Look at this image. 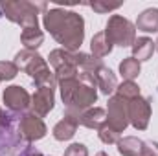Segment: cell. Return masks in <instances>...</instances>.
<instances>
[{
	"label": "cell",
	"mask_w": 158,
	"mask_h": 156,
	"mask_svg": "<svg viewBox=\"0 0 158 156\" xmlns=\"http://www.w3.org/2000/svg\"><path fill=\"white\" fill-rule=\"evenodd\" d=\"M44 28L66 51H77L85 39V20L76 11L53 7L44 13Z\"/></svg>",
	"instance_id": "cell-1"
},
{
	"label": "cell",
	"mask_w": 158,
	"mask_h": 156,
	"mask_svg": "<svg viewBox=\"0 0 158 156\" xmlns=\"http://www.w3.org/2000/svg\"><path fill=\"white\" fill-rule=\"evenodd\" d=\"M59 90L66 112L77 117L81 112L92 109L98 99V81L94 74L88 72H79L77 77L59 83Z\"/></svg>",
	"instance_id": "cell-2"
},
{
	"label": "cell",
	"mask_w": 158,
	"mask_h": 156,
	"mask_svg": "<svg viewBox=\"0 0 158 156\" xmlns=\"http://www.w3.org/2000/svg\"><path fill=\"white\" fill-rule=\"evenodd\" d=\"M0 9L6 18L19 24L22 30L39 28L37 15L46 9L44 2H28V0H4L0 2Z\"/></svg>",
	"instance_id": "cell-3"
},
{
	"label": "cell",
	"mask_w": 158,
	"mask_h": 156,
	"mask_svg": "<svg viewBox=\"0 0 158 156\" xmlns=\"http://www.w3.org/2000/svg\"><path fill=\"white\" fill-rule=\"evenodd\" d=\"M105 35L112 42V46L116 44L119 48H127L136 40V26L121 15H112L105 26Z\"/></svg>",
	"instance_id": "cell-4"
},
{
	"label": "cell",
	"mask_w": 158,
	"mask_h": 156,
	"mask_svg": "<svg viewBox=\"0 0 158 156\" xmlns=\"http://www.w3.org/2000/svg\"><path fill=\"white\" fill-rule=\"evenodd\" d=\"M107 123L114 130L123 132L129 125V101L121 99L119 96H112L107 107Z\"/></svg>",
	"instance_id": "cell-5"
},
{
	"label": "cell",
	"mask_w": 158,
	"mask_h": 156,
	"mask_svg": "<svg viewBox=\"0 0 158 156\" xmlns=\"http://www.w3.org/2000/svg\"><path fill=\"white\" fill-rule=\"evenodd\" d=\"M151 119V101L147 97L138 96L136 99L129 101V123L136 130H145Z\"/></svg>",
	"instance_id": "cell-6"
},
{
	"label": "cell",
	"mask_w": 158,
	"mask_h": 156,
	"mask_svg": "<svg viewBox=\"0 0 158 156\" xmlns=\"http://www.w3.org/2000/svg\"><path fill=\"white\" fill-rule=\"evenodd\" d=\"M2 99L6 103V107L9 110H13L15 114H20V112H26L30 107H31V97L30 94L26 92V88L19 86V84H11L4 90L2 94Z\"/></svg>",
	"instance_id": "cell-7"
},
{
	"label": "cell",
	"mask_w": 158,
	"mask_h": 156,
	"mask_svg": "<svg viewBox=\"0 0 158 156\" xmlns=\"http://www.w3.org/2000/svg\"><path fill=\"white\" fill-rule=\"evenodd\" d=\"M19 132H20V136L28 143H31V142H37L40 138H44L48 130H46L44 121L39 116H35V114H24V116L20 117V121H19Z\"/></svg>",
	"instance_id": "cell-8"
},
{
	"label": "cell",
	"mask_w": 158,
	"mask_h": 156,
	"mask_svg": "<svg viewBox=\"0 0 158 156\" xmlns=\"http://www.w3.org/2000/svg\"><path fill=\"white\" fill-rule=\"evenodd\" d=\"M13 63L17 64L19 70L26 72L31 79L35 77L42 68L48 66L46 61L40 57L37 51H33V50H22V51H19V53L15 55V61H13Z\"/></svg>",
	"instance_id": "cell-9"
},
{
	"label": "cell",
	"mask_w": 158,
	"mask_h": 156,
	"mask_svg": "<svg viewBox=\"0 0 158 156\" xmlns=\"http://www.w3.org/2000/svg\"><path fill=\"white\" fill-rule=\"evenodd\" d=\"M55 103V90L53 88H37L35 94L31 96V109L33 114L39 117H44L50 114Z\"/></svg>",
	"instance_id": "cell-10"
},
{
	"label": "cell",
	"mask_w": 158,
	"mask_h": 156,
	"mask_svg": "<svg viewBox=\"0 0 158 156\" xmlns=\"http://www.w3.org/2000/svg\"><path fill=\"white\" fill-rule=\"evenodd\" d=\"M79 127V117L74 114H64V117L53 127V138L57 142H66V140H72L76 130Z\"/></svg>",
	"instance_id": "cell-11"
},
{
	"label": "cell",
	"mask_w": 158,
	"mask_h": 156,
	"mask_svg": "<svg viewBox=\"0 0 158 156\" xmlns=\"http://www.w3.org/2000/svg\"><path fill=\"white\" fill-rule=\"evenodd\" d=\"M94 76H96L98 88L101 90V94L110 96L112 92H116V88H118V79H116V74H114L110 68H107V66L101 64V66L94 72Z\"/></svg>",
	"instance_id": "cell-12"
},
{
	"label": "cell",
	"mask_w": 158,
	"mask_h": 156,
	"mask_svg": "<svg viewBox=\"0 0 158 156\" xmlns=\"http://www.w3.org/2000/svg\"><path fill=\"white\" fill-rule=\"evenodd\" d=\"M105 123H107V112L103 109H99V107H92V109L79 114V125H83L86 129L99 130Z\"/></svg>",
	"instance_id": "cell-13"
},
{
	"label": "cell",
	"mask_w": 158,
	"mask_h": 156,
	"mask_svg": "<svg viewBox=\"0 0 158 156\" xmlns=\"http://www.w3.org/2000/svg\"><path fill=\"white\" fill-rule=\"evenodd\" d=\"M136 28L145 33H158V7H149L138 15Z\"/></svg>",
	"instance_id": "cell-14"
},
{
	"label": "cell",
	"mask_w": 158,
	"mask_h": 156,
	"mask_svg": "<svg viewBox=\"0 0 158 156\" xmlns=\"http://www.w3.org/2000/svg\"><path fill=\"white\" fill-rule=\"evenodd\" d=\"M155 53V42L149 39V37H140V39L134 40L132 44V57L142 63V61H149Z\"/></svg>",
	"instance_id": "cell-15"
},
{
	"label": "cell",
	"mask_w": 158,
	"mask_h": 156,
	"mask_svg": "<svg viewBox=\"0 0 158 156\" xmlns=\"http://www.w3.org/2000/svg\"><path fill=\"white\" fill-rule=\"evenodd\" d=\"M90 50H92V55L98 57V59H101V57H105V55H109L112 51V42L105 35V31H99V33H96L92 37Z\"/></svg>",
	"instance_id": "cell-16"
},
{
	"label": "cell",
	"mask_w": 158,
	"mask_h": 156,
	"mask_svg": "<svg viewBox=\"0 0 158 156\" xmlns=\"http://www.w3.org/2000/svg\"><path fill=\"white\" fill-rule=\"evenodd\" d=\"M142 145H143V142L140 138H136V136H125V138H119L118 153L121 156H140Z\"/></svg>",
	"instance_id": "cell-17"
},
{
	"label": "cell",
	"mask_w": 158,
	"mask_h": 156,
	"mask_svg": "<svg viewBox=\"0 0 158 156\" xmlns=\"http://www.w3.org/2000/svg\"><path fill=\"white\" fill-rule=\"evenodd\" d=\"M20 42L24 44V50H37L40 44L44 42V33L39 28H30V30H22L20 33Z\"/></svg>",
	"instance_id": "cell-18"
},
{
	"label": "cell",
	"mask_w": 158,
	"mask_h": 156,
	"mask_svg": "<svg viewBox=\"0 0 158 156\" xmlns=\"http://www.w3.org/2000/svg\"><path fill=\"white\" fill-rule=\"evenodd\" d=\"M76 64H77V68H81V72L94 74L101 66V59L88 55V53H83V51H76Z\"/></svg>",
	"instance_id": "cell-19"
},
{
	"label": "cell",
	"mask_w": 158,
	"mask_h": 156,
	"mask_svg": "<svg viewBox=\"0 0 158 156\" xmlns=\"http://www.w3.org/2000/svg\"><path fill=\"white\" fill-rule=\"evenodd\" d=\"M142 68H140V63L134 59V57H127L119 63V74L125 81H134V79L140 76Z\"/></svg>",
	"instance_id": "cell-20"
},
{
	"label": "cell",
	"mask_w": 158,
	"mask_h": 156,
	"mask_svg": "<svg viewBox=\"0 0 158 156\" xmlns=\"http://www.w3.org/2000/svg\"><path fill=\"white\" fill-rule=\"evenodd\" d=\"M116 92H118V96L121 99L132 101V99H136V97L140 96V86H138L134 81H123L121 84H118Z\"/></svg>",
	"instance_id": "cell-21"
},
{
	"label": "cell",
	"mask_w": 158,
	"mask_h": 156,
	"mask_svg": "<svg viewBox=\"0 0 158 156\" xmlns=\"http://www.w3.org/2000/svg\"><path fill=\"white\" fill-rule=\"evenodd\" d=\"M33 83L37 88H53L55 90V84H57V79H55V74L50 72V68H42L39 74L33 77Z\"/></svg>",
	"instance_id": "cell-22"
},
{
	"label": "cell",
	"mask_w": 158,
	"mask_h": 156,
	"mask_svg": "<svg viewBox=\"0 0 158 156\" xmlns=\"http://www.w3.org/2000/svg\"><path fill=\"white\" fill-rule=\"evenodd\" d=\"M98 134H99V140H101L103 143H107V145H112V143H118L119 142V132L114 130L109 123H105V125L98 130Z\"/></svg>",
	"instance_id": "cell-23"
},
{
	"label": "cell",
	"mask_w": 158,
	"mask_h": 156,
	"mask_svg": "<svg viewBox=\"0 0 158 156\" xmlns=\"http://www.w3.org/2000/svg\"><path fill=\"white\" fill-rule=\"evenodd\" d=\"M19 74V68L11 61H0V81H11Z\"/></svg>",
	"instance_id": "cell-24"
},
{
	"label": "cell",
	"mask_w": 158,
	"mask_h": 156,
	"mask_svg": "<svg viewBox=\"0 0 158 156\" xmlns=\"http://www.w3.org/2000/svg\"><path fill=\"white\" fill-rule=\"evenodd\" d=\"M90 7H92L94 11H98V13H109V11H114V9L121 7V2L110 4V2H103V0H94V2L90 4Z\"/></svg>",
	"instance_id": "cell-25"
},
{
	"label": "cell",
	"mask_w": 158,
	"mask_h": 156,
	"mask_svg": "<svg viewBox=\"0 0 158 156\" xmlns=\"http://www.w3.org/2000/svg\"><path fill=\"white\" fill-rule=\"evenodd\" d=\"M64 156H88V149L83 143H72L64 151Z\"/></svg>",
	"instance_id": "cell-26"
},
{
	"label": "cell",
	"mask_w": 158,
	"mask_h": 156,
	"mask_svg": "<svg viewBox=\"0 0 158 156\" xmlns=\"http://www.w3.org/2000/svg\"><path fill=\"white\" fill-rule=\"evenodd\" d=\"M140 156H158V142H153V140L143 142Z\"/></svg>",
	"instance_id": "cell-27"
},
{
	"label": "cell",
	"mask_w": 158,
	"mask_h": 156,
	"mask_svg": "<svg viewBox=\"0 0 158 156\" xmlns=\"http://www.w3.org/2000/svg\"><path fill=\"white\" fill-rule=\"evenodd\" d=\"M20 156H42V154H40V151H37L35 147L28 145V147H24V151L20 153Z\"/></svg>",
	"instance_id": "cell-28"
},
{
	"label": "cell",
	"mask_w": 158,
	"mask_h": 156,
	"mask_svg": "<svg viewBox=\"0 0 158 156\" xmlns=\"http://www.w3.org/2000/svg\"><path fill=\"white\" fill-rule=\"evenodd\" d=\"M4 119H6V112H4V110L0 109V127L4 125Z\"/></svg>",
	"instance_id": "cell-29"
},
{
	"label": "cell",
	"mask_w": 158,
	"mask_h": 156,
	"mask_svg": "<svg viewBox=\"0 0 158 156\" xmlns=\"http://www.w3.org/2000/svg\"><path fill=\"white\" fill-rule=\"evenodd\" d=\"M96 156H109V154H107V153H103V151H101V153H98V154H96Z\"/></svg>",
	"instance_id": "cell-30"
},
{
	"label": "cell",
	"mask_w": 158,
	"mask_h": 156,
	"mask_svg": "<svg viewBox=\"0 0 158 156\" xmlns=\"http://www.w3.org/2000/svg\"><path fill=\"white\" fill-rule=\"evenodd\" d=\"M155 50L158 51V39H156V42H155Z\"/></svg>",
	"instance_id": "cell-31"
}]
</instances>
